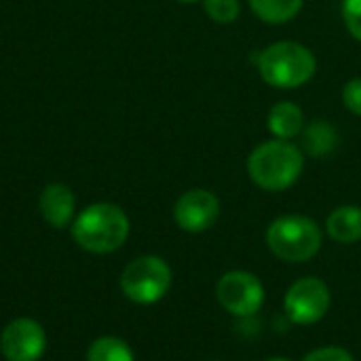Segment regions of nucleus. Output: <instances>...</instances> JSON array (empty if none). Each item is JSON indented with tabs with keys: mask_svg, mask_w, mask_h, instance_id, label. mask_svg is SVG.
Masks as SVG:
<instances>
[{
	"mask_svg": "<svg viewBox=\"0 0 361 361\" xmlns=\"http://www.w3.org/2000/svg\"><path fill=\"white\" fill-rule=\"evenodd\" d=\"M256 68L260 78L275 89H298L317 72L315 53L296 40H277L258 53Z\"/></svg>",
	"mask_w": 361,
	"mask_h": 361,
	"instance_id": "obj_2",
	"label": "nucleus"
},
{
	"mask_svg": "<svg viewBox=\"0 0 361 361\" xmlns=\"http://www.w3.org/2000/svg\"><path fill=\"white\" fill-rule=\"evenodd\" d=\"M209 361H222V360H209Z\"/></svg>",
	"mask_w": 361,
	"mask_h": 361,
	"instance_id": "obj_22",
	"label": "nucleus"
},
{
	"mask_svg": "<svg viewBox=\"0 0 361 361\" xmlns=\"http://www.w3.org/2000/svg\"><path fill=\"white\" fill-rule=\"evenodd\" d=\"M326 233L334 243L353 245L361 241V207L341 205L326 218Z\"/></svg>",
	"mask_w": 361,
	"mask_h": 361,
	"instance_id": "obj_13",
	"label": "nucleus"
},
{
	"mask_svg": "<svg viewBox=\"0 0 361 361\" xmlns=\"http://www.w3.org/2000/svg\"><path fill=\"white\" fill-rule=\"evenodd\" d=\"M343 104L349 112L361 116V76L351 78L343 89Z\"/></svg>",
	"mask_w": 361,
	"mask_h": 361,
	"instance_id": "obj_19",
	"label": "nucleus"
},
{
	"mask_svg": "<svg viewBox=\"0 0 361 361\" xmlns=\"http://www.w3.org/2000/svg\"><path fill=\"white\" fill-rule=\"evenodd\" d=\"M254 15L271 25H283L298 17L305 0H247Z\"/></svg>",
	"mask_w": 361,
	"mask_h": 361,
	"instance_id": "obj_14",
	"label": "nucleus"
},
{
	"mask_svg": "<svg viewBox=\"0 0 361 361\" xmlns=\"http://www.w3.org/2000/svg\"><path fill=\"white\" fill-rule=\"evenodd\" d=\"M343 19L349 34L361 42V0H343Z\"/></svg>",
	"mask_w": 361,
	"mask_h": 361,
	"instance_id": "obj_18",
	"label": "nucleus"
},
{
	"mask_svg": "<svg viewBox=\"0 0 361 361\" xmlns=\"http://www.w3.org/2000/svg\"><path fill=\"white\" fill-rule=\"evenodd\" d=\"M47 349V334L34 319H15L0 334V351L6 361H38Z\"/></svg>",
	"mask_w": 361,
	"mask_h": 361,
	"instance_id": "obj_9",
	"label": "nucleus"
},
{
	"mask_svg": "<svg viewBox=\"0 0 361 361\" xmlns=\"http://www.w3.org/2000/svg\"><path fill=\"white\" fill-rule=\"evenodd\" d=\"M178 2H184V4H190V2H201V0H178Z\"/></svg>",
	"mask_w": 361,
	"mask_h": 361,
	"instance_id": "obj_21",
	"label": "nucleus"
},
{
	"mask_svg": "<svg viewBox=\"0 0 361 361\" xmlns=\"http://www.w3.org/2000/svg\"><path fill=\"white\" fill-rule=\"evenodd\" d=\"M305 169V152L288 140H269L258 144L247 157L250 180L267 192L292 188Z\"/></svg>",
	"mask_w": 361,
	"mask_h": 361,
	"instance_id": "obj_1",
	"label": "nucleus"
},
{
	"mask_svg": "<svg viewBox=\"0 0 361 361\" xmlns=\"http://www.w3.org/2000/svg\"><path fill=\"white\" fill-rule=\"evenodd\" d=\"M332 307V292L319 277H300L283 296V313L296 326H313L322 322Z\"/></svg>",
	"mask_w": 361,
	"mask_h": 361,
	"instance_id": "obj_6",
	"label": "nucleus"
},
{
	"mask_svg": "<svg viewBox=\"0 0 361 361\" xmlns=\"http://www.w3.org/2000/svg\"><path fill=\"white\" fill-rule=\"evenodd\" d=\"M267 245L275 258L288 264H302L319 254L324 245V231L309 216L286 214L269 224Z\"/></svg>",
	"mask_w": 361,
	"mask_h": 361,
	"instance_id": "obj_3",
	"label": "nucleus"
},
{
	"mask_svg": "<svg viewBox=\"0 0 361 361\" xmlns=\"http://www.w3.org/2000/svg\"><path fill=\"white\" fill-rule=\"evenodd\" d=\"M264 286L250 271H228L218 279L216 298L220 307L237 319L254 317L264 305Z\"/></svg>",
	"mask_w": 361,
	"mask_h": 361,
	"instance_id": "obj_7",
	"label": "nucleus"
},
{
	"mask_svg": "<svg viewBox=\"0 0 361 361\" xmlns=\"http://www.w3.org/2000/svg\"><path fill=\"white\" fill-rule=\"evenodd\" d=\"M300 361H355V357L338 345H328V347H319L309 351Z\"/></svg>",
	"mask_w": 361,
	"mask_h": 361,
	"instance_id": "obj_17",
	"label": "nucleus"
},
{
	"mask_svg": "<svg viewBox=\"0 0 361 361\" xmlns=\"http://www.w3.org/2000/svg\"><path fill=\"white\" fill-rule=\"evenodd\" d=\"M305 112L296 102H277L269 110L267 127L273 137L294 142L305 129Z\"/></svg>",
	"mask_w": 361,
	"mask_h": 361,
	"instance_id": "obj_11",
	"label": "nucleus"
},
{
	"mask_svg": "<svg viewBox=\"0 0 361 361\" xmlns=\"http://www.w3.org/2000/svg\"><path fill=\"white\" fill-rule=\"evenodd\" d=\"M264 361H292L290 357H281V355H273V357H269V360Z\"/></svg>",
	"mask_w": 361,
	"mask_h": 361,
	"instance_id": "obj_20",
	"label": "nucleus"
},
{
	"mask_svg": "<svg viewBox=\"0 0 361 361\" xmlns=\"http://www.w3.org/2000/svg\"><path fill=\"white\" fill-rule=\"evenodd\" d=\"M207 17L216 23L228 25L235 23L241 15V2L239 0H201Z\"/></svg>",
	"mask_w": 361,
	"mask_h": 361,
	"instance_id": "obj_16",
	"label": "nucleus"
},
{
	"mask_svg": "<svg viewBox=\"0 0 361 361\" xmlns=\"http://www.w3.org/2000/svg\"><path fill=\"white\" fill-rule=\"evenodd\" d=\"M42 218L55 228H63L74 216V195L63 184H49L40 195Z\"/></svg>",
	"mask_w": 361,
	"mask_h": 361,
	"instance_id": "obj_12",
	"label": "nucleus"
},
{
	"mask_svg": "<svg viewBox=\"0 0 361 361\" xmlns=\"http://www.w3.org/2000/svg\"><path fill=\"white\" fill-rule=\"evenodd\" d=\"M298 137H300V150L305 152V157H311V159L330 157L341 144L338 129L332 123L322 121V118L307 123Z\"/></svg>",
	"mask_w": 361,
	"mask_h": 361,
	"instance_id": "obj_10",
	"label": "nucleus"
},
{
	"mask_svg": "<svg viewBox=\"0 0 361 361\" xmlns=\"http://www.w3.org/2000/svg\"><path fill=\"white\" fill-rule=\"evenodd\" d=\"M87 361H135V357L125 341L116 336H104L89 347Z\"/></svg>",
	"mask_w": 361,
	"mask_h": 361,
	"instance_id": "obj_15",
	"label": "nucleus"
},
{
	"mask_svg": "<svg viewBox=\"0 0 361 361\" xmlns=\"http://www.w3.org/2000/svg\"><path fill=\"white\" fill-rule=\"evenodd\" d=\"M171 267L159 256H140L121 275L123 294L137 305L159 302L171 288Z\"/></svg>",
	"mask_w": 361,
	"mask_h": 361,
	"instance_id": "obj_5",
	"label": "nucleus"
},
{
	"mask_svg": "<svg viewBox=\"0 0 361 361\" xmlns=\"http://www.w3.org/2000/svg\"><path fill=\"white\" fill-rule=\"evenodd\" d=\"M72 237L91 254H110L125 245L129 237V218L118 205L95 203L74 220Z\"/></svg>",
	"mask_w": 361,
	"mask_h": 361,
	"instance_id": "obj_4",
	"label": "nucleus"
},
{
	"mask_svg": "<svg viewBox=\"0 0 361 361\" xmlns=\"http://www.w3.org/2000/svg\"><path fill=\"white\" fill-rule=\"evenodd\" d=\"M220 218V199L205 188L186 190L173 205V220L184 233H205Z\"/></svg>",
	"mask_w": 361,
	"mask_h": 361,
	"instance_id": "obj_8",
	"label": "nucleus"
}]
</instances>
